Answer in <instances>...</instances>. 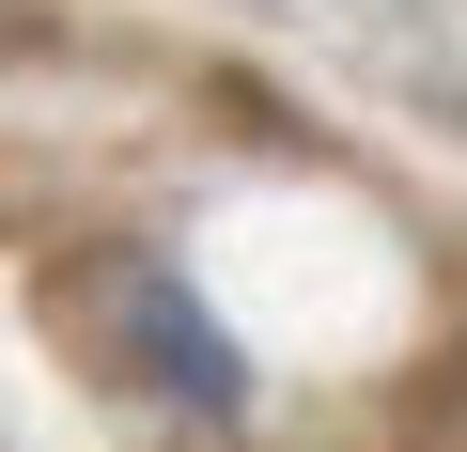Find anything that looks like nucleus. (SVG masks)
<instances>
[{
	"instance_id": "obj_1",
	"label": "nucleus",
	"mask_w": 467,
	"mask_h": 452,
	"mask_svg": "<svg viewBox=\"0 0 467 452\" xmlns=\"http://www.w3.org/2000/svg\"><path fill=\"white\" fill-rule=\"evenodd\" d=\"M94 328L156 374V405H202V421H218L234 390H250V374H234V343L202 328V297H187L171 266H109V281H94Z\"/></svg>"
}]
</instances>
